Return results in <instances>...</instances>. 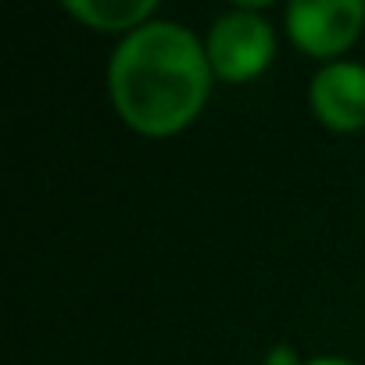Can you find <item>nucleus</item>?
Returning <instances> with one entry per match:
<instances>
[{"mask_svg": "<svg viewBox=\"0 0 365 365\" xmlns=\"http://www.w3.org/2000/svg\"><path fill=\"white\" fill-rule=\"evenodd\" d=\"M212 76L208 51L187 26L147 22L111 54L108 93L129 129L172 136L205 111Z\"/></svg>", "mask_w": 365, "mask_h": 365, "instance_id": "obj_1", "label": "nucleus"}, {"mask_svg": "<svg viewBox=\"0 0 365 365\" xmlns=\"http://www.w3.org/2000/svg\"><path fill=\"white\" fill-rule=\"evenodd\" d=\"M312 115L336 133L365 129V65L358 61H329L315 72L308 86Z\"/></svg>", "mask_w": 365, "mask_h": 365, "instance_id": "obj_4", "label": "nucleus"}, {"mask_svg": "<svg viewBox=\"0 0 365 365\" xmlns=\"http://www.w3.org/2000/svg\"><path fill=\"white\" fill-rule=\"evenodd\" d=\"M365 26L361 0H294L287 8V33L297 51L322 58L326 65L336 61Z\"/></svg>", "mask_w": 365, "mask_h": 365, "instance_id": "obj_3", "label": "nucleus"}, {"mask_svg": "<svg viewBox=\"0 0 365 365\" xmlns=\"http://www.w3.org/2000/svg\"><path fill=\"white\" fill-rule=\"evenodd\" d=\"M65 11L97 33H136L158 11L154 0H68Z\"/></svg>", "mask_w": 365, "mask_h": 365, "instance_id": "obj_5", "label": "nucleus"}, {"mask_svg": "<svg viewBox=\"0 0 365 365\" xmlns=\"http://www.w3.org/2000/svg\"><path fill=\"white\" fill-rule=\"evenodd\" d=\"M265 365H304V361H297V354H294V351H290L287 344H276V347L269 351Z\"/></svg>", "mask_w": 365, "mask_h": 365, "instance_id": "obj_6", "label": "nucleus"}, {"mask_svg": "<svg viewBox=\"0 0 365 365\" xmlns=\"http://www.w3.org/2000/svg\"><path fill=\"white\" fill-rule=\"evenodd\" d=\"M205 51H208V65L219 79L247 83L269 68V61L276 54V33L258 11H251V4H244V8L215 19V26L208 29Z\"/></svg>", "mask_w": 365, "mask_h": 365, "instance_id": "obj_2", "label": "nucleus"}, {"mask_svg": "<svg viewBox=\"0 0 365 365\" xmlns=\"http://www.w3.org/2000/svg\"><path fill=\"white\" fill-rule=\"evenodd\" d=\"M304 365H354V361H344V358H312Z\"/></svg>", "mask_w": 365, "mask_h": 365, "instance_id": "obj_7", "label": "nucleus"}]
</instances>
